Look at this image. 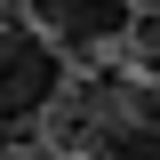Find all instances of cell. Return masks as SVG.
I'll list each match as a JSON object with an SVG mask.
<instances>
[{"label": "cell", "mask_w": 160, "mask_h": 160, "mask_svg": "<svg viewBox=\"0 0 160 160\" xmlns=\"http://www.w3.org/2000/svg\"><path fill=\"white\" fill-rule=\"evenodd\" d=\"M64 96V48L40 24H0V136H32Z\"/></svg>", "instance_id": "cell-1"}, {"label": "cell", "mask_w": 160, "mask_h": 160, "mask_svg": "<svg viewBox=\"0 0 160 160\" xmlns=\"http://www.w3.org/2000/svg\"><path fill=\"white\" fill-rule=\"evenodd\" d=\"M120 48H128V72H144V80H160V16H136Z\"/></svg>", "instance_id": "cell-3"}, {"label": "cell", "mask_w": 160, "mask_h": 160, "mask_svg": "<svg viewBox=\"0 0 160 160\" xmlns=\"http://www.w3.org/2000/svg\"><path fill=\"white\" fill-rule=\"evenodd\" d=\"M24 8H32V24L56 40L64 56H96V48L128 40V24H136L128 0H24Z\"/></svg>", "instance_id": "cell-2"}]
</instances>
